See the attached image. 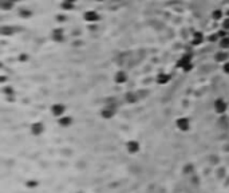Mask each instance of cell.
<instances>
[{"instance_id":"obj_3","label":"cell","mask_w":229,"mask_h":193,"mask_svg":"<svg viewBox=\"0 0 229 193\" xmlns=\"http://www.w3.org/2000/svg\"><path fill=\"white\" fill-rule=\"evenodd\" d=\"M175 126L181 130V131H188L189 127H190V121H189L188 118L181 117L175 121Z\"/></svg>"},{"instance_id":"obj_22","label":"cell","mask_w":229,"mask_h":193,"mask_svg":"<svg viewBox=\"0 0 229 193\" xmlns=\"http://www.w3.org/2000/svg\"><path fill=\"white\" fill-rule=\"evenodd\" d=\"M224 71H225L226 74H229V62H226V63L224 64Z\"/></svg>"},{"instance_id":"obj_14","label":"cell","mask_w":229,"mask_h":193,"mask_svg":"<svg viewBox=\"0 0 229 193\" xmlns=\"http://www.w3.org/2000/svg\"><path fill=\"white\" fill-rule=\"evenodd\" d=\"M52 38H54V40L61 42L62 39H63V34H62V30H55L54 34H52Z\"/></svg>"},{"instance_id":"obj_13","label":"cell","mask_w":229,"mask_h":193,"mask_svg":"<svg viewBox=\"0 0 229 193\" xmlns=\"http://www.w3.org/2000/svg\"><path fill=\"white\" fill-rule=\"evenodd\" d=\"M169 79H170V76H169L168 74H159V75L157 76V82L161 83V85H163V83H168Z\"/></svg>"},{"instance_id":"obj_5","label":"cell","mask_w":229,"mask_h":193,"mask_svg":"<svg viewBox=\"0 0 229 193\" xmlns=\"http://www.w3.org/2000/svg\"><path fill=\"white\" fill-rule=\"evenodd\" d=\"M226 107H228V103H226L224 99H217L216 102H214V110L217 111L218 114H224L226 111Z\"/></svg>"},{"instance_id":"obj_16","label":"cell","mask_w":229,"mask_h":193,"mask_svg":"<svg viewBox=\"0 0 229 193\" xmlns=\"http://www.w3.org/2000/svg\"><path fill=\"white\" fill-rule=\"evenodd\" d=\"M12 7V0H1V8L3 10H10Z\"/></svg>"},{"instance_id":"obj_6","label":"cell","mask_w":229,"mask_h":193,"mask_svg":"<svg viewBox=\"0 0 229 193\" xmlns=\"http://www.w3.org/2000/svg\"><path fill=\"white\" fill-rule=\"evenodd\" d=\"M126 149H127V152L129 153H131V154H135V153H138L140 152V149H141V145L137 142V141H129V142L126 144Z\"/></svg>"},{"instance_id":"obj_10","label":"cell","mask_w":229,"mask_h":193,"mask_svg":"<svg viewBox=\"0 0 229 193\" xmlns=\"http://www.w3.org/2000/svg\"><path fill=\"white\" fill-rule=\"evenodd\" d=\"M71 122H73V119H71V117H68V115H62V117L59 118V125H61V126L67 127L71 125Z\"/></svg>"},{"instance_id":"obj_8","label":"cell","mask_w":229,"mask_h":193,"mask_svg":"<svg viewBox=\"0 0 229 193\" xmlns=\"http://www.w3.org/2000/svg\"><path fill=\"white\" fill-rule=\"evenodd\" d=\"M85 19L87 20V22H98L99 20V15L95 12V11H87L86 13H85Z\"/></svg>"},{"instance_id":"obj_1","label":"cell","mask_w":229,"mask_h":193,"mask_svg":"<svg viewBox=\"0 0 229 193\" xmlns=\"http://www.w3.org/2000/svg\"><path fill=\"white\" fill-rule=\"evenodd\" d=\"M177 66L180 67V69L185 70V71H189V70L193 67V63H192V57L189 54L182 55V58L177 62Z\"/></svg>"},{"instance_id":"obj_11","label":"cell","mask_w":229,"mask_h":193,"mask_svg":"<svg viewBox=\"0 0 229 193\" xmlns=\"http://www.w3.org/2000/svg\"><path fill=\"white\" fill-rule=\"evenodd\" d=\"M125 99H126V102H129V103H135V102L140 99V97H138V94H135V93H127Z\"/></svg>"},{"instance_id":"obj_23","label":"cell","mask_w":229,"mask_h":193,"mask_svg":"<svg viewBox=\"0 0 229 193\" xmlns=\"http://www.w3.org/2000/svg\"><path fill=\"white\" fill-rule=\"evenodd\" d=\"M97 1H105V0H97Z\"/></svg>"},{"instance_id":"obj_7","label":"cell","mask_w":229,"mask_h":193,"mask_svg":"<svg viewBox=\"0 0 229 193\" xmlns=\"http://www.w3.org/2000/svg\"><path fill=\"white\" fill-rule=\"evenodd\" d=\"M43 131H44V125H43V124H40V122H35V124H32L31 133L34 134V136H40Z\"/></svg>"},{"instance_id":"obj_2","label":"cell","mask_w":229,"mask_h":193,"mask_svg":"<svg viewBox=\"0 0 229 193\" xmlns=\"http://www.w3.org/2000/svg\"><path fill=\"white\" fill-rule=\"evenodd\" d=\"M115 113H117V109H115L114 105H107V106H105V107L102 109L101 115L105 119H110V118H113L115 115Z\"/></svg>"},{"instance_id":"obj_12","label":"cell","mask_w":229,"mask_h":193,"mask_svg":"<svg viewBox=\"0 0 229 193\" xmlns=\"http://www.w3.org/2000/svg\"><path fill=\"white\" fill-rule=\"evenodd\" d=\"M192 43H193L194 46H198L200 43H202V35L200 34V32H196V34L193 35V39H192Z\"/></svg>"},{"instance_id":"obj_15","label":"cell","mask_w":229,"mask_h":193,"mask_svg":"<svg viewBox=\"0 0 229 193\" xmlns=\"http://www.w3.org/2000/svg\"><path fill=\"white\" fill-rule=\"evenodd\" d=\"M184 173L185 174H193L194 173V166L193 164H188L184 166Z\"/></svg>"},{"instance_id":"obj_19","label":"cell","mask_w":229,"mask_h":193,"mask_svg":"<svg viewBox=\"0 0 229 193\" xmlns=\"http://www.w3.org/2000/svg\"><path fill=\"white\" fill-rule=\"evenodd\" d=\"M1 32H3L4 35L12 34V28H11V27H3V28H1Z\"/></svg>"},{"instance_id":"obj_17","label":"cell","mask_w":229,"mask_h":193,"mask_svg":"<svg viewBox=\"0 0 229 193\" xmlns=\"http://www.w3.org/2000/svg\"><path fill=\"white\" fill-rule=\"evenodd\" d=\"M226 58H228V55L224 54V52H218V55H216V59L220 60V62H225Z\"/></svg>"},{"instance_id":"obj_21","label":"cell","mask_w":229,"mask_h":193,"mask_svg":"<svg viewBox=\"0 0 229 193\" xmlns=\"http://www.w3.org/2000/svg\"><path fill=\"white\" fill-rule=\"evenodd\" d=\"M223 27H224L225 30H229V18H226L225 22L223 23Z\"/></svg>"},{"instance_id":"obj_9","label":"cell","mask_w":229,"mask_h":193,"mask_svg":"<svg viewBox=\"0 0 229 193\" xmlns=\"http://www.w3.org/2000/svg\"><path fill=\"white\" fill-rule=\"evenodd\" d=\"M127 81V75L125 71H118L117 74H115V82L118 83H125Z\"/></svg>"},{"instance_id":"obj_20","label":"cell","mask_w":229,"mask_h":193,"mask_svg":"<svg viewBox=\"0 0 229 193\" xmlns=\"http://www.w3.org/2000/svg\"><path fill=\"white\" fill-rule=\"evenodd\" d=\"M221 15H223V13H221V11H220V10H216V12H213V18H214V19H220Z\"/></svg>"},{"instance_id":"obj_4","label":"cell","mask_w":229,"mask_h":193,"mask_svg":"<svg viewBox=\"0 0 229 193\" xmlns=\"http://www.w3.org/2000/svg\"><path fill=\"white\" fill-rule=\"evenodd\" d=\"M64 111H66V106L62 103H55V105H52V107H51V113L54 114L55 117H59V118H61L62 115H64Z\"/></svg>"},{"instance_id":"obj_18","label":"cell","mask_w":229,"mask_h":193,"mask_svg":"<svg viewBox=\"0 0 229 193\" xmlns=\"http://www.w3.org/2000/svg\"><path fill=\"white\" fill-rule=\"evenodd\" d=\"M220 46H221L223 48H228L229 47V38L221 39V43H220Z\"/></svg>"}]
</instances>
